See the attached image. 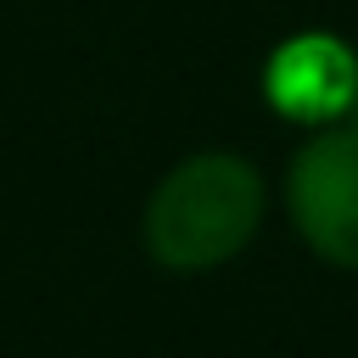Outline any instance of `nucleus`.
<instances>
[{
    "label": "nucleus",
    "instance_id": "obj_2",
    "mask_svg": "<svg viewBox=\"0 0 358 358\" xmlns=\"http://www.w3.org/2000/svg\"><path fill=\"white\" fill-rule=\"evenodd\" d=\"M296 235L336 268H358V129L324 123L285 173Z\"/></svg>",
    "mask_w": 358,
    "mask_h": 358
},
{
    "label": "nucleus",
    "instance_id": "obj_3",
    "mask_svg": "<svg viewBox=\"0 0 358 358\" xmlns=\"http://www.w3.org/2000/svg\"><path fill=\"white\" fill-rule=\"evenodd\" d=\"M263 95L280 117L324 129L358 101V56L336 34H291L263 67Z\"/></svg>",
    "mask_w": 358,
    "mask_h": 358
},
{
    "label": "nucleus",
    "instance_id": "obj_1",
    "mask_svg": "<svg viewBox=\"0 0 358 358\" xmlns=\"http://www.w3.org/2000/svg\"><path fill=\"white\" fill-rule=\"evenodd\" d=\"M263 224V173L235 151H196L168 168L145 201V252L196 274L229 263Z\"/></svg>",
    "mask_w": 358,
    "mask_h": 358
}]
</instances>
